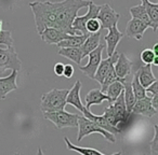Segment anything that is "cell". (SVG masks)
<instances>
[{"label": "cell", "instance_id": "obj_1", "mask_svg": "<svg viewBox=\"0 0 158 155\" xmlns=\"http://www.w3.org/2000/svg\"><path fill=\"white\" fill-rule=\"evenodd\" d=\"M90 0H62L56 1V23L55 27L67 35H80L72 28L73 22L78 16L79 10L87 8Z\"/></svg>", "mask_w": 158, "mask_h": 155}, {"label": "cell", "instance_id": "obj_2", "mask_svg": "<svg viewBox=\"0 0 158 155\" xmlns=\"http://www.w3.org/2000/svg\"><path fill=\"white\" fill-rule=\"evenodd\" d=\"M35 17L36 30L41 33L46 28L55 27L56 23V2L52 1H33L28 3Z\"/></svg>", "mask_w": 158, "mask_h": 155}, {"label": "cell", "instance_id": "obj_3", "mask_svg": "<svg viewBox=\"0 0 158 155\" xmlns=\"http://www.w3.org/2000/svg\"><path fill=\"white\" fill-rule=\"evenodd\" d=\"M103 115L105 116V118L107 120V122L110 123L112 126L119 128V124H123L129 120L130 115L127 112V108H126L125 99H123V91L120 93L117 99L112 103L107 108L104 109ZM121 130V129H120Z\"/></svg>", "mask_w": 158, "mask_h": 155}, {"label": "cell", "instance_id": "obj_4", "mask_svg": "<svg viewBox=\"0 0 158 155\" xmlns=\"http://www.w3.org/2000/svg\"><path fill=\"white\" fill-rule=\"evenodd\" d=\"M68 90H54L48 93H44L41 96V108L42 112H53L64 110L66 106V96H67Z\"/></svg>", "mask_w": 158, "mask_h": 155}, {"label": "cell", "instance_id": "obj_5", "mask_svg": "<svg viewBox=\"0 0 158 155\" xmlns=\"http://www.w3.org/2000/svg\"><path fill=\"white\" fill-rule=\"evenodd\" d=\"M78 136H77V141L80 142L84 139L86 136L91 135V134H101L106 140H108L110 142L115 143L116 142V138L115 135L108 133V131L104 130L103 128H101L100 126H98L95 123H93L92 121H90L89 118H87L86 116L80 115L78 118Z\"/></svg>", "mask_w": 158, "mask_h": 155}, {"label": "cell", "instance_id": "obj_6", "mask_svg": "<svg viewBox=\"0 0 158 155\" xmlns=\"http://www.w3.org/2000/svg\"><path fill=\"white\" fill-rule=\"evenodd\" d=\"M80 114L69 113L65 110L53 112H44V118L46 120L52 122L56 126L57 129L67 128V127H77L78 126V118Z\"/></svg>", "mask_w": 158, "mask_h": 155}, {"label": "cell", "instance_id": "obj_7", "mask_svg": "<svg viewBox=\"0 0 158 155\" xmlns=\"http://www.w3.org/2000/svg\"><path fill=\"white\" fill-rule=\"evenodd\" d=\"M9 69L21 71L22 63L13 46L0 45V73Z\"/></svg>", "mask_w": 158, "mask_h": 155}, {"label": "cell", "instance_id": "obj_8", "mask_svg": "<svg viewBox=\"0 0 158 155\" xmlns=\"http://www.w3.org/2000/svg\"><path fill=\"white\" fill-rule=\"evenodd\" d=\"M105 48V44L100 43L92 52H90L88 54L89 56V61L86 66H79V69L82 73H85L87 76H89L90 79H93V76L95 74L98 67H99L100 63L102 60V53L103 50Z\"/></svg>", "mask_w": 158, "mask_h": 155}, {"label": "cell", "instance_id": "obj_9", "mask_svg": "<svg viewBox=\"0 0 158 155\" xmlns=\"http://www.w3.org/2000/svg\"><path fill=\"white\" fill-rule=\"evenodd\" d=\"M97 18L100 21V24H101V30L102 29H110V27L117 25L119 18H120V14L117 13L110 5L104 3V5L100 6V11Z\"/></svg>", "mask_w": 158, "mask_h": 155}, {"label": "cell", "instance_id": "obj_10", "mask_svg": "<svg viewBox=\"0 0 158 155\" xmlns=\"http://www.w3.org/2000/svg\"><path fill=\"white\" fill-rule=\"evenodd\" d=\"M88 12H87L85 15L82 16H77L76 18L74 20L72 25V28L76 31L77 33H81V35H89L87 33V29H86V24L90 18H94L98 16L100 11V6L95 5L93 1L90 0V3L88 6Z\"/></svg>", "mask_w": 158, "mask_h": 155}, {"label": "cell", "instance_id": "obj_11", "mask_svg": "<svg viewBox=\"0 0 158 155\" xmlns=\"http://www.w3.org/2000/svg\"><path fill=\"white\" fill-rule=\"evenodd\" d=\"M132 63L123 53H120L118 55L116 63L114 64V70L116 72L117 76L121 80V82H125V80L128 76H131Z\"/></svg>", "mask_w": 158, "mask_h": 155}, {"label": "cell", "instance_id": "obj_12", "mask_svg": "<svg viewBox=\"0 0 158 155\" xmlns=\"http://www.w3.org/2000/svg\"><path fill=\"white\" fill-rule=\"evenodd\" d=\"M108 30V33L105 36V48L107 51V56H112L116 52V48L118 45L119 41L123 38V33H121L116 26L110 27Z\"/></svg>", "mask_w": 158, "mask_h": 155}, {"label": "cell", "instance_id": "obj_13", "mask_svg": "<svg viewBox=\"0 0 158 155\" xmlns=\"http://www.w3.org/2000/svg\"><path fill=\"white\" fill-rule=\"evenodd\" d=\"M147 28H148V26H147L146 24H144L143 22H141L140 20L131 18V20L127 23L125 35L129 38L141 40L143 38V35H144L145 30H146Z\"/></svg>", "mask_w": 158, "mask_h": 155}, {"label": "cell", "instance_id": "obj_14", "mask_svg": "<svg viewBox=\"0 0 158 155\" xmlns=\"http://www.w3.org/2000/svg\"><path fill=\"white\" fill-rule=\"evenodd\" d=\"M131 113L133 114H141L146 118H152L157 113V110L152 106L151 98L149 97H144L142 99H138L134 103L132 107Z\"/></svg>", "mask_w": 158, "mask_h": 155}, {"label": "cell", "instance_id": "obj_15", "mask_svg": "<svg viewBox=\"0 0 158 155\" xmlns=\"http://www.w3.org/2000/svg\"><path fill=\"white\" fill-rule=\"evenodd\" d=\"M81 113H82V115L86 116L87 118H89V120L92 121L93 123H95L98 126H100L101 128H103L104 130L108 131V133L113 134V135L121 133L120 129H118V128H116V127L112 126V125H110V123L107 122V120H106L104 115H94V114H93L89 109H87L86 107L84 108V110H82Z\"/></svg>", "mask_w": 158, "mask_h": 155}, {"label": "cell", "instance_id": "obj_16", "mask_svg": "<svg viewBox=\"0 0 158 155\" xmlns=\"http://www.w3.org/2000/svg\"><path fill=\"white\" fill-rule=\"evenodd\" d=\"M18 73L19 71L12 70L10 76L6 78H0V100L5 99L10 92L18 90V84H16Z\"/></svg>", "mask_w": 158, "mask_h": 155}, {"label": "cell", "instance_id": "obj_17", "mask_svg": "<svg viewBox=\"0 0 158 155\" xmlns=\"http://www.w3.org/2000/svg\"><path fill=\"white\" fill-rule=\"evenodd\" d=\"M80 88H81V82L77 80L75 82L74 86L70 90H68L67 96H66V105L73 106L78 111L82 112L85 106L82 105L81 98H80Z\"/></svg>", "mask_w": 158, "mask_h": 155}, {"label": "cell", "instance_id": "obj_18", "mask_svg": "<svg viewBox=\"0 0 158 155\" xmlns=\"http://www.w3.org/2000/svg\"><path fill=\"white\" fill-rule=\"evenodd\" d=\"M118 55H119V53L115 52L112 56H108L107 58L102 59L101 63H100V65H99V67H98L97 71H95V74H94V76H93V80L98 81L100 84L103 83L104 78H105L106 73L108 72L110 68L112 67L115 63H116L117 58H118Z\"/></svg>", "mask_w": 158, "mask_h": 155}, {"label": "cell", "instance_id": "obj_19", "mask_svg": "<svg viewBox=\"0 0 158 155\" xmlns=\"http://www.w3.org/2000/svg\"><path fill=\"white\" fill-rule=\"evenodd\" d=\"M68 36L69 35L59 30L57 28H54V27L46 28L40 33V37H41L42 41H44L48 44H56L60 41H62V40L66 39Z\"/></svg>", "mask_w": 158, "mask_h": 155}, {"label": "cell", "instance_id": "obj_20", "mask_svg": "<svg viewBox=\"0 0 158 155\" xmlns=\"http://www.w3.org/2000/svg\"><path fill=\"white\" fill-rule=\"evenodd\" d=\"M136 74H138L139 81H140L141 85H142L143 87H147V86L151 85L153 82L157 81V79H156L153 73L151 64L141 66L138 71H136Z\"/></svg>", "mask_w": 158, "mask_h": 155}, {"label": "cell", "instance_id": "obj_21", "mask_svg": "<svg viewBox=\"0 0 158 155\" xmlns=\"http://www.w3.org/2000/svg\"><path fill=\"white\" fill-rule=\"evenodd\" d=\"M86 106L85 107L87 109L90 110V107L93 105H101L104 100H107L110 103V99H108L107 95L105 93L101 92L100 88H93V90L89 91V93L86 95Z\"/></svg>", "mask_w": 158, "mask_h": 155}, {"label": "cell", "instance_id": "obj_22", "mask_svg": "<svg viewBox=\"0 0 158 155\" xmlns=\"http://www.w3.org/2000/svg\"><path fill=\"white\" fill-rule=\"evenodd\" d=\"M101 30L94 33H89L87 37L86 41L82 43V45L80 46L82 53V58H85L86 56H88V54L90 52H92L95 48L100 44V40H101Z\"/></svg>", "mask_w": 158, "mask_h": 155}, {"label": "cell", "instance_id": "obj_23", "mask_svg": "<svg viewBox=\"0 0 158 155\" xmlns=\"http://www.w3.org/2000/svg\"><path fill=\"white\" fill-rule=\"evenodd\" d=\"M141 3L152 22V29L156 33L158 28V3H153L149 0H141Z\"/></svg>", "mask_w": 158, "mask_h": 155}, {"label": "cell", "instance_id": "obj_24", "mask_svg": "<svg viewBox=\"0 0 158 155\" xmlns=\"http://www.w3.org/2000/svg\"><path fill=\"white\" fill-rule=\"evenodd\" d=\"M57 54L70 59L75 64L80 66V63H81L82 59V53L80 46H76V48H60Z\"/></svg>", "mask_w": 158, "mask_h": 155}, {"label": "cell", "instance_id": "obj_25", "mask_svg": "<svg viewBox=\"0 0 158 155\" xmlns=\"http://www.w3.org/2000/svg\"><path fill=\"white\" fill-rule=\"evenodd\" d=\"M65 140V143H66V148L70 151H75V152H78L80 153L81 155H106L104 153L100 152V151L95 150V149L92 148H86V146H78V145H75L73 144L72 142L68 140L67 137L64 138ZM110 155H121V152H116L114 154H110Z\"/></svg>", "mask_w": 158, "mask_h": 155}, {"label": "cell", "instance_id": "obj_26", "mask_svg": "<svg viewBox=\"0 0 158 155\" xmlns=\"http://www.w3.org/2000/svg\"><path fill=\"white\" fill-rule=\"evenodd\" d=\"M88 35H69L66 39L60 41L56 43L59 48H76V46H81L82 43L86 41Z\"/></svg>", "mask_w": 158, "mask_h": 155}, {"label": "cell", "instance_id": "obj_27", "mask_svg": "<svg viewBox=\"0 0 158 155\" xmlns=\"http://www.w3.org/2000/svg\"><path fill=\"white\" fill-rule=\"evenodd\" d=\"M129 12L131 14L132 18H136V20H140L141 22H143L144 24H146L148 27L152 28V22L149 20L148 15H147L146 11H145L144 7H143L142 3L135 6V7H132L129 9Z\"/></svg>", "mask_w": 158, "mask_h": 155}, {"label": "cell", "instance_id": "obj_28", "mask_svg": "<svg viewBox=\"0 0 158 155\" xmlns=\"http://www.w3.org/2000/svg\"><path fill=\"white\" fill-rule=\"evenodd\" d=\"M123 91V84L120 81H115L107 86V88H106V91L104 93L107 95L108 99H110V103H112L116 100L117 97L120 95V93Z\"/></svg>", "mask_w": 158, "mask_h": 155}, {"label": "cell", "instance_id": "obj_29", "mask_svg": "<svg viewBox=\"0 0 158 155\" xmlns=\"http://www.w3.org/2000/svg\"><path fill=\"white\" fill-rule=\"evenodd\" d=\"M131 87H132V91H133L135 100H138V99H142V98H144V97H146L145 87H143V86L141 85L136 72L133 74V80L131 81Z\"/></svg>", "mask_w": 158, "mask_h": 155}, {"label": "cell", "instance_id": "obj_30", "mask_svg": "<svg viewBox=\"0 0 158 155\" xmlns=\"http://www.w3.org/2000/svg\"><path fill=\"white\" fill-rule=\"evenodd\" d=\"M115 81H120L121 82V80L119 79L118 76H117V74H116V72H115V70H114V65L112 66V67L110 68V70H108V72L106 73V76H105V78H104V81H103V83L101 84V92H105L106 91V88H107V86L110 85V84H112L113 82H115ZM123 83V82H121Z\"/></svg>", "mask_w": 158, "mask_h": 155}, {"label": "cell", "instance_id": "obj_31", "mask_svg": "<svg viewBox=\"0 0 158 155\" xmlns=\"http://www.w3.org/2000/svg\"><path fill=\"white\" fill-rule=\"evenodd\" d=\"M0 45L13 46V39H12V33L10 30L0 31Z\"/></svg>", "mask_w": 158, "mask_h": 155}, {"label": "cell", "instance_id": "obj_32", "mask_svg": "<svg viewBox=\"0 0 158 155\" xmlns=\"http://www.w3.org/2000/svg\"><path fill=\"white\" fill-rule=\"evenodd\" d=\"M86 29L88 33H94L98 31L101 30V24H100V21L97 17L90 18V20L87 22L86 24Z\"/></svg>", "mask_w": 158, "mask_h": 155}, {"label": "cell", "instance_id": "obj_33", "mask_svg": "<svg viewBox=\"0 0 158 155\" xmlns=\"http://www.w3.org/2000/svg\"><path fill=\"white\" fill-rule=\"evenodd\" d=\"M155 57H156V55L154 54V52L151 50V48H144V50L140 53L141 61L144 63L145 65H147V64H151L152 65V63H153Z\"/></svg>", "mask_w": 158, "mask_h": 155}, {"label": "cell", "instance_id": "obj_34", "mask_svg": "<svg viewBox=\"0 0 158 155\" xmlns=\"http://www.w3.org/2000/svg\"><path fill=\"white\" fill-rule=\"evenodd\" d=\"M149 150L152 155H158V126L154 125V138L149 142Z\"/></svg>", "mask_w": 158, "mask_h": 155}, {"label": "cell", "instance_id": "obj_35", "mask_svg": "<svg viewBox=\"0 0 158 155\" xmlns=\"http://www.w3.org/2000/svg\"><path fill=\"white\" fill-rule=\"evenodd\" d=\"M145 92H146V97L149 98L153 96H158V81L153 82L149 86L145 87Z\"/></svg>", "mask_w": 158, "mask_h": 155}, {"label": "cell", "instance_id": "obj_36", "mask_svg": "<svg viewBox=\"0 0 158 155\" xmlns=\"http://www.w3.org/2000/svg\"><path fill=\"white\" fill-rule=\"evenodd\" d=\"M63 76H65L66 79H70L74 76V67L70 64L64 65V70H63Z\"/></svg>", "mask_w": 158, "mask_h": 155}, {"label": "cell", "instance_id": "obj_37", "mask_svg": "<svg viewBox=\"0 0 158 155\" xmlns=\"http://www.w3.org/2000/svg\"><path fill=\"white\" fill-rule=\"evenodd\" d=\"M53 70H54V73L56 74L57 76H63V70H64V64L63 63H56L53 67Z\"/></svg>", "mask_w": 158, "mask_h": 155}, {"label": "cell", "instance_id": "obj_38", "mask_svg": "<svg viewBox=\"0 0 158 155\" xmlns=\"http://www.w3.org/2000/svg\"><path fill=\"white\" fill-rule=\"evenodd\" d=\"M154 52V54L156 55V56H158V44L157 43H155L154 44V46H153V50H152Z\"/></svg>", "mask_w": 158, "mask_h": 155}, {"label": "cell", "instance_id": "obj_39", "mask_svg": "<svg viewBox=\"0 0 158 155\" xmlns=\"http://www.w3.org/2000/svg\"><path fill=\"white\" fill-rule=\"evenodd\" d=\"M2 30V21L0 20V31Z\"/></svg>", "mask_w": 158, "mask_h": 155}, {"label": "cell", "instance_id": "obj_40", "mask_svg": "<svg viewBox=\"0 0 158 155\" xmlns=\"http://www.w3.org/2000/svg\"><path fill=\"white\" fill-rule=\"evenodd\" d=\"M14 155H21V154H20V152H15L14 153Z\"/></svg>", "mask_w": 158, "mask_h": 155}]
</instances>
